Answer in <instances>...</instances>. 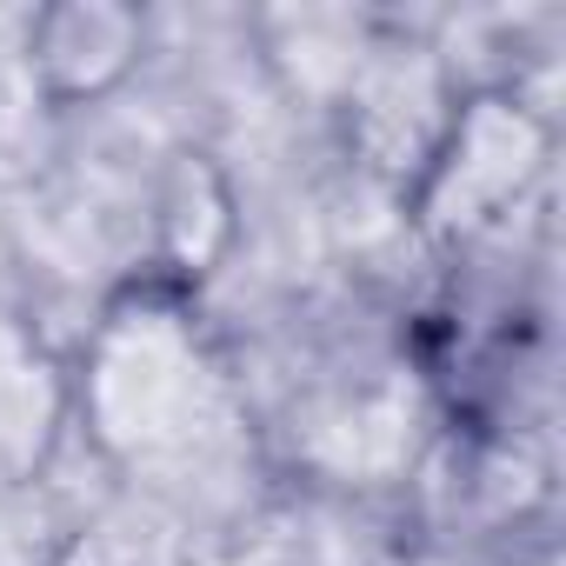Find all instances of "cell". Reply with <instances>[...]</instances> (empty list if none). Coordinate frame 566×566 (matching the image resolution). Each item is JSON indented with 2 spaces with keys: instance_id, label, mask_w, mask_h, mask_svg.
Returning a JSON list of instances; mask_svg holds the SVG:
<instances>
[{
  "instance_id": "3",
  "label": "cell",
  "mask_w": 566,
  "mask_h": 566,
  "mask_svg": "<svg viewBox=\"0 0 566 566\" xmlns=\"http://www.w3.org/2000/svg\"><path fill=\"white\" fill-rule=\"evenodd\" d=\"M539 160H546V134L533 127V114L506 94H473L447 114V134L427 160V187L473 220L513 200L539 174Z\"/></svg>"
},
{
  "instance_id": "1",
  "label": "cell",
  "mask_w": 566,
  "mask_h": 566,
  "mask_svg": "<svg viewBox=\"0 0 566 566\" xmlns=\"http://www.w3.org/2000/svg\"><path fill=\"white\" fill-rule=\"evenodd\" d=\"M81 407L114 453L160 460L200 440V427L213 420V367L174 307L140 301L127 314H107V327L94 334Z\"/></svg>"
},
{
  "instance_id": "2",
  "label": "cell",
  "mask_w": 566,
  "mask_h": 566,
  "mask_svg": "<svg viewBox=\"0 0 566 566\" xmlns=\"http://www.w3.org/2000/svg\"><path fill=\"white\" fill-rule=\"evenodd\" d=\"M140 48L147 21L127 0H54L28 21V74L54 107L107 101L140 67Z\"/></svg>"
}]
</instances>
